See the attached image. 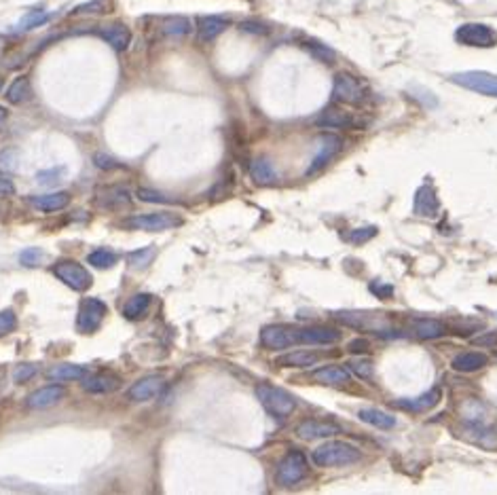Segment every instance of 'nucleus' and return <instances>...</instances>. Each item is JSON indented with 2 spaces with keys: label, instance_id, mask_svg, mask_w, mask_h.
<instances>
[{
  "label": "nucleus",
  "instance_id": "393cba45",
  "mask_svg": "<svg viewBox=\"0 0 497 495\" xmlns=\"http://www.w3.org/2000/svg\"><path fill=\"white\" fill-rule=\"evenodd\" d=\"M227 26H229V22L225 17H218V15L201 17L199 24H197V38L201 43H209V40H214L218 34H223Z\"/></svg>",
  "mask_w": 497,
  "mask_h": 495
},
{
  "label": "nucleus",
  "instance_id": "4be33fe9",
  "mask_svg": "<svg viewBox=\"0 0 497 495\" xmlns=\"http://www.w3.org/2000/svg\"><path fill=\"white\" fill-rule=\"evenodd\" d=\"M30 203L40 212H59L70 205V193L59 191V193H47V195H32Z\"/></svg>",
  "mask_w": 497,
  "mask_h": 495
},
{
  "label": "nucleus",
  "instance_id": "dca6fc26",
  "mask_svg": "<svg viewBox=\"0 0 497 495\" xmlns=\"http://www.w3.org/2000/svg\"><path fill=\"white\" fill-rule=\"evenodd\" d=\"M341 434V428L332 421H320V419H305L297 426V436L303 441H316V438H328Z\"/></svg>",
  "mask_w": 497,
  "mask_h": 495
},
{
  "label": "nucleus",
  "instance_id": "9b49d317",
  "mask_svg": "<svg viewBox=\"0 0 497 495\" xmlns=\"http://www.w3.org/2000/svg\"><path fill=\"white\" fill-rule=\"evenodd\" d=\"M260 345L271 351H281L295 343V328L283 324H269L260 330Z\"/></svg>",
  "mask_w": 497,
  "mask_h": 495
},
{
  "label": "nucleus",
  "instance_id": "09e8293b",
  "mask_svg": "<svg viewBox=\"0 0 497 495\" xmlns=\"http://www.w3.org/2000/svg\"><path fill=\"white\" fill-rule=\"evenodd\" d=\"M244 32H252V34H267L269 30L262 26V24H258V22H242V26H239Z\"/></svg>",
  "mask_w": 497,
  "mask_h": 495
},
{
  "label": "nucleus",
  "instance_id": "72a5a7b5",
  "mask_svg": "<svg viewBox=\"0 0 497 495\" xmlns=\"http://www.w3.org/2000/svg\"><path fill=\"white\" fill-rule=\"evenodd\" d=\"M157 254V248L155 246H147V248H140V250H133L127 254V263L131 269H144L153 263Z\"/></svg>",
  "mask_w": 497,
  "mask_h": 495
},
{
  "label": "nucleus",
  "instance_id": "6e6552de",
  "mask_svg": "<svg viewBox=\"0 0 497 495\" xmlns=\"http://www.w3.org/2000/svg\"><path fill=\"white\" fill-rule=\"evenodd\" d=\"M455 38H457V43L466 45V47L491 49L497 45V34L487 24H461L455 32Z\"/></svg>",
  "mask_w": 497,
  "mask_h": 495
},
{
  "label": "nucleus",
  "instance_id": "79ce46f5",
  "mask_svg": "<svg viewBox=\"0 0 497 495\" xmlns=\"http://www.w3.org/2000/svg\"><path fill=\"white\" fill-rule=\"evenodd\" d=\"M410 94H413V98H415V100H419L423 106H428V108H430V106L434 108V106L438 104V100L434 98V94H432V91H428L425 87H419V85H415V87H410Z\"/></svg>",
  "mask_w": 497,
  "mask_h": 495
},
{
  "label": "nucleus",
  "instance_id": "7ed1b4c3",
  "mask_svg": "<svg viewBox=\"0 0 497 495\" xmlns=\"http://www.w3.org/2000/svg\"><path fill=\"white\" fill-rule=\"evenodd\" d=\"M125 229L131 231H149V233H159V231H170L176 227H182V219L172 214V212H153V214H133L123 221Z\"/></svg>",
  "mask_w": 497,
  "mask_h": 495
},
{
  "label": "nucleus",
  "instance_id": "f03ea898",
  "mask_svg": "<svg viewBox=\"0 0 497 495\" xmlns=\"http://www.w3.org/2000/svg\"><path fill=\"white\" fill-rule=\"evenodd\" d=\"M256 398L260 400L265 411L269 415H273L275 419L288 417L297 408V398L292 394H288L286 390H281V387L269 385V383H260L256 387Z\"/></svg>",
  "mask_w": 497,
  "mask_h": 495
},
{
  "label": "nucleus",
  "instance_id": "2f4dec72",
  "mask_svg": "<svg viewBox=\"0 0 497 495\" xmlns=\"http://www.w3.org/2000/svg\"><path fill=\"white\" fill-rule=\"evenodd\" d=\"M32 98V85L28 77H17L7 89V100L11 104H24Z\"/></svg>",
  "mask_w": 497,
  "mask_h": 495
},
{
  "label": "nucleus",
  "instance_id": "b1692460",
  "mask_svg": "<svg viewBox=\"0 0 497 495\" xmlns=\"http://www.w3.org/2000/svg\"><path fill=\"white\" fill-rule=\"evenodd\" d=\"M87 375H89V371L85 367H79V364H57V367H51L47 371V379H51L55 383L83 381Z\"/></svg>",
  "mask_w": 497,
  "mask_h": 495
},
{
  "label": "nucleus",
  "instance_id": "a18cd8bd",
  "mask_svg": "<svg viewBox=\"0 0 497 495\" xmlns=\"http://www.w3.org/2000/svg\"><path fill=\"white\" fill-rule=\"evenodd\" d=\"M94 163H96V168H100V170H119V168H123L117 159H112V157H108V155H104V153H96Z\"/></svg>",
  "mask_w": 497,
  "mask_h": 495
},
{
  "label": "nucleus",
  "instance_id": "bb28decb",
  "mask_svg": "<svg viewBox=\"0 0 497 495\" xmlns=\"http://www.w3.org/2000/svg\"><path fill=\"white\" fill-rule=\"evenodd\" d=\"M320 360L318 353L311 351H290V353H283L275 360L277 367H286V369H307V367H316Z\"/></svg>",
  "mask_w": 497,
  "mask_h": 495
},
{
  "label": "nucleus",
  "instance_id": "ddd939ff",
  "mask_svg": "<svg viewBox=\"0 0 497 495\" xmlns=\"http://www.w3.org/2000/svg\"><path fill=\"white\" fill-rule=\"evenodd\" d=\"M343 149V140L339 135H332V133H324L320 138V147H318V155L313 157L311 165L307 168V176L311 174H318L324 165H328Z\"/></svg>",
  "mask_w": 497,
  "mask_h": 495
},
{
  "label": "nucleus",
  "instance_id": "1a4fd4ad",
  "mask_svg": "<svg viewBox=\"0 0 497 495\" xmlns=\"http://www.w3.org/2000/svg\"><path fill=\"white\" fill-rule=\"evenodd\" d=\"M106 313H108V307H106L104 301H100V299H85L81 309H79V318H77L79 332H83V334L96 332L102 326Z\"/></svg>",
  "mask_w": 497,
  "mask_h": 495
},
{
  "label": "nucleus",
  "instance_id": "39448f33",
  "mask_svg": "<svg viewBox=\"0 0 497 495\" xmlns=\"http://www.w3.org/2000/svg\"><path fill=\"white\" fill-rule=\"evenodd\" d=\"M51 271L59 281H64V284L68 288H73L75 293H85L94 284L91 273L77 260H59L53 265Z\"/></svg>",
  "mask_w": 497,
  "mask_h": 495
},
{
  "label": "nucleus",
  "instance_id": "37998d69",
  "mask_svg": "<svg viewBox=\"0 0 497 495\" xmlns=\"http://www.w3.org/2000/svg\"><path fill=\"white\" fill-rule=\"evenodd\" d=\"M38 373V369H36V364H22V367H17L15 369V373H13V381L17 383V385H22V383H28L34 375Z\"/></svg>",
  "mask_w": 497,
  "mask_h": 495
},
{
  "label": "nucleus",
  "instance_id": "7c9ffc66",
  "mask_svg": "<svg viewBox=\"0 0 497 495\" xmlns=\"http://www.w3.org/2000/svg\"><path fill=\"white\" fill-rule=\"evenodd\" d=\"M415 334L421 339H438L447 334V326L440 320H430V318H419L413 322Z\"/></svg>",
  "mask_w": 497,
  "mask_h": 495
},
{
  "label": "nucleus",
  "instance_id": "0eeeda50",
  "mask_svg": "<svg viewBox=\"0 0 497 495\" xmlns=\"http://www.w3.org/2000/svg\"><path fill=\"white\" fill-rule=\"evenodd\" d=\"M332 98H334V102H341V104H347V106H360L366 98V91H364L362 83L356 77L341 73V75L334 77Z\"/></svg>",
  "mask_w": 497,
  "mask_h": 495
},
{
  "label": "nucleus",
  "instance_id": "a19ab883",
  "mask_svg": "<svg viewBox=\"0 0 497 495\" xmlns=\"http://www.w3.org/2000/svg\"><path fill=\"white\" fill-rule=\"evenodd\" d=\"M43 258H45V254H43L40 248H26V250L20 254V260H22V265H26V267H38Z\"/></svg>",
  "mask_w": 497,
  "mask_h": 495
},
{
  "label": "nucleus",
  "instance_id": "c9c22d12",
  "mask_svg": "<svg viewBox=\"0 0 497 495\" xmlns=\"http://www.w3.org/2000/svg\"><path fill=\"white\" fill-rule=\"evenodd\" d=\"M49 13L47 11H30L24 15V20L20 22V30H32V28H40L43 24L49 22Z\"/></svg>",
  "mask_w": 497,
  "mask_h": 495
},
{
  "label": "nucleus",
  "instance_id": "9d476101",
  "mask_svg": "<svg viewBox=\"0 0 497 495\" xmlns=\"http://www.w3.org/2000/svg\"><path fill=\"white\" fill-rule=\"evenodd\" d=\"M316 125L318 127H328V129H362L364 121L353 112L330 106L316 119Z\"/></svg>",
  "mask_w": 497,
  "mask_h": 495
},
{
  "label": "nucleus",
  "instance_id": "5fc2aeb1",
  "mask_svg": "<svg viewBox=\"0 0 497 495\" xmlns=\"http://www.w3.org/2000/svg\"><path fill=\"white\" fill-rule=\"evenodd\" d=\"M61 172H64V170H59V172H57V170H51V172H40L36 178H38V182H40V184H51V182H53V178H55V176H59Z\"/></svg>",
  "mask_w": 497,
  "mask_h": 495
},
{
  "label": "nucleus",
  "instance_id": "cd10ccee",
  "mask_svg": "<svg viewBox=\"0 0 497 495\" xmlns=\"http://www.w3.org/2000/svg\"><path fill=\"white\" fill-rule=\"evenodd\" d=\"M250 176L256 184H275L279 180L277 170L273 168V163L267 157H260L256 161H252L250 165Z\"/></svg>",
  "mask_w": 497,
  "mask_h": 495
},
{
  "label": "nucleus",
  "instance_id": "473e14b6",
  "mask_svg": "<svg viewBox=\"0 0 497 495\" xmlns=\"http://www.w3.org/2000/svg\"><path fill=\"white\" fill-rule=\"evenodd\" d=\"M161 32L165 36H184V34L191 32V22L186 17H180V15L165 17L161 22Z\"/></svg>",
  "mask_w": 497,
  "mask_h": 495
},
{
  "label": "nucleus",
  "instance_id": "49530a36",
  "mask_svg": "<svg viewBox=\"0 0 497 495\" xmlns=\"http://www.w3.org/2000/svg\"><path fill=\"white\" fill-rule=\"evenodd\" d=\"M309 51H311V53H313L318 59H322L324 64H332V59H334V51H332V49H328V47H322V45H316V43H311Z\"/></svg>",
  "mask_w": 497,
  "mask_h": 495
},
{
  "label": "nucleus",
  "instance_id": "8fccbe9b",
  "mask_svg": "<svg viewBox=\"0 0 497 495\" xmlns=\"http://www.w3.org/2000/svg\"><path fill=\"white\" fill-rule=\"evenodd\" d=\"M13 155H15V151H9V153L0 155V172H13L15 170V163L11 161Z\"/></svg>",
  "mask_w": 497,
  "mask_h": 495
},
{
  "label": "nucleus",
  "instance_id": "aec40b11",
  "mask_svg": "<svg viewBox=\"0 0 497 495\" xmlns=\"http://www.w3.org/2000/svg\"><path fill=\"white\" fill-rule=\"evenodd\" d=\"M440 400H443V392H440L438 387H434V390H430V392L421 394L419 398H413V400H398V402H394V406H398V408H402V411L423 413V411L434 408Z\"/></svg>",
  "mask_w": 497,
  "mask_h": 495
},
{
  "label": "nucleus",
  "instance_id": "603ef678",
  "mask_svg": "<svg viewBox=\"0 0 497 495\" xmlns=\"http://www.w3.org/2000/svg\"><path fill=\"white\" fill-rule=\"evenodd\" d=\"M371 290L379 297V299H390L392 295H394V288L392 286H377V284H371Z\"/></svg>",
  "mask_w": 497,
  "mask_h": 495
},
{
  "label": "nucleus",
  "instance_id": "de8ad7c7",
  "mask_svg": "<svg viewBox=\"0 0 497 495\" xmlns=\"http://www.w3.org/2000/svg\"><path fill=\"white\" fill-rule=\"evenodd\" d=\"M474 345H480V347H495L497 345V332H484L480 337L474 339Z\"/></svg>",
  "mask_w": 497,
  "mask_h": 495
},
{
  "label": "nucleus",
  "instance_id": "f257e3e1",
  "mask_svg": "<svg viewBox=\"0 0 497 495\" xmlns=\"http://www.w3.org/2000/svg\"><path fill=\"white\" fill-rule=\"evenodd\" d=\"M313 464L320 468H332V466H349L362 459V451L343 441H328L322 447L313 451Z\"/></svg>",
  "mask_w": 497,
  "mask_h": 495
},
{
  "label": "nucleus",
  "instance_id": "4d7b16f0",
  "mask_svg": "<svg viewBox=\"0 0 497 495\" xmlns=\"http://www.w3.org/2000/svg\"><path fill=\"white\" fill-rule=\"evenodd\" d=\"M0 89H3V81H0Z\"/></svg>",
  "mask_w": 497,
  "mask_h": 495
},
{
  "label": "nucleus",
  "instance_id": "4c0bfd02",
  "mask_svg": "<svg viewBox=\"0 0 497 495\" xmlns=\"http://www.w3.org/2000/svg\"><path fill=\"white\" fill-rule=\"evenodd\" d=\"M375 235H377V227H362V229L349 231L347 233V242H351V244H366Z\"/></svg>",
  "mask_w": 497,
  "mask_h": 495
},
{
  "label": "nucleus",
  "instance_id": "f704fd0d",
  "mask_svg": "<svg viewBox=\"0 0 497 495\" xmlns=\"http://www.w3.org/2000/svg\"><path fill=\"white\" fill-rule=\"evenodd\" d=\"M87 263L98 267V269H110V267L117 265V254L106 250V248H98L87 256Z\"/></svg>",
  "mask_w": 497,
  "mask_h": 495
},
{
  "label": "nucleus",
  "instance_id": "5701e85b",
  "mask_svg": "<svg viewBox=\"0 0 497 495\" xmlns=\"http://www.w3.org/2000/svg\"><path fill=\"white\" fill-rule=\"evenodd\" d=\"M98 34L114 49V51H125L131 43V32L127 26L123 24H114V26H106V28H100Z\"/></svg>",
  "mask_w": 497,
  "mask_h": 495
},
{
  "label": "nucleus",
  "instance_id": "3c124183",
  "mask_svg": "<svg viewBox=\"0 0 497 495\" xmlns=\"http://www.w3.org/2000/svg\"><path fill=\"white\" fill-rule=\"evenodd\" d=\"M369 349H371V345L366 339H356L349 343V351H353V353H366Z\"/></svg>",
  "mask_w": 497,
  "mask_h": 495
},
{
  "label": "nucleus",
  "instance_id": "c756f323",
  "mask_svg": "<svg viewBox=\"0 0 497 495\" xmlns=\"http://www.w3.org/2000/svg\"><path fill=\"white\" fill-rule=\"evenodd\" d=\"M153 303V297L151 295H133L131 299H127V303L123 305V316L127 320H140L144 318V313L149 311Z\"/></svg>",
  "mask_w": 497,
  "mask_h": 495
},
{
  "label": "nucleus",
  "instance_id": "6e6d98bb",
  "mask_svg": "<svg viewBox=\"0 0 497 495\" xmlns=\"http://www.w3.org/2000/svg\"><path fill=\"white\" fill-rule=\"evenodd\" d=\"M5 119H7V108H5V106H0V125L5 123Z\"/></svg>",
  "mask_w": 497,
  "mask_h": 495
},
{
  "label": "nucleus",
  "instance_id": "412c9836",
  "mask_svg": "<svg viewBox=\"0 0 497 495\" xmlns=\"http://www.w3.org/2000/svg\"><path fill=\"white\" fill-rule=\"evenodd\" d=\"M311 377L322 385H347L351 381V371L339 364H330V367H322L313 371Z\"/></svg>",
  "mask_w": 497,
  "mask_h": 495
},
{
  "label": "nucleus",
  "instance_id": "58836bf2",
  "mask_svg": "<svg viewBox=\"0 0 497 495\" xmlns=\"http://www.w3.org/2000/svg\"><path fill=\"white\" fill-rule=\"evenodd\" d=\"M17 328V316L13 309H5L0 311V337H5L9 332H13Z\"/></svg>",
  "mask_w": 497,
  "mask_h": 495
},
{
  "label": "nucleus",
  "instance_id": "a878e982",
  "mask_svg": "<svg viewBox=\"0 0 497 495\" xmlns=\"http://www.w3.org/2000/svg\"><path fill=\"white\" fill-rule=\"evenodd\" d=\"M487 364H489V358L484 356V353H478V351L457 353V356L453 358V362H451V367L457 373H474V371H480Z\"/></svg>",
  "mask_w": 497,
  "mask_h": 495
},
{
  "label": "nucleus",
  "instance_id": "2eb2a0df",
  "mask_svg": "<svg viewBox=\"0 0 497 495\" xmlns=\"http://www.w3.org/2000/svg\"><path fill=\"white\" fill-rule=\"evenodd\" d=\"M413 209L417 216H423V219H434L438 216L440 212V201L436 197V191L430 186V184H423L417 189L415 193V201H413Z\"/></svg>",
  "mask_w": 497,
  "mask_h": 495
},
{
  "label": "nucleus",
  "instance_id": "864d4df0",
  "mask_svg": "<svg viewBox=\"0 0 497 495\" xmlns=\"http://www.w3.org/2000/svg\"><path fill=\"white\" fill-rule=\"evenodd\" d=\"M15 193V184L9 178H0V197H9Z\"/></svg>",
  "mask_w": 497,
  "mask_h": 495
},
{
  "label": "nucleus",
  "instance_id": "c85d7f7f",
  "mask_svg": "<svg viewBox=\"0 0 497 495\" xmlns=\"http://www.w3.org/2000/svg\"><path fill=\"white\" fill-rule=\"evenodd\" d=\"M358 417L369 423V426H375L379 430H392L396 428V417L385 413V411H379V408H360Z\"/></svg>",
  "mask_w": 497,
  "mask_h": 495
},
{
  "label": "nucleus",
  "instance_id": "e433bc0d",
  "mask_svg": "<svg viewBox=\"0 0 497 495\" xmlns=\"http://www.w3.org/2000/svg\"><path fill=\"white\" fill-rule=\"evenodd\" d=\"M135 195L140 201H147V203H176V199H170L163 193H157L153 189H138Z\"/></svg>",
  "mask_w": 497,
  "mask_h": 495
},
{
  "label": "nucleus",
  "instance_id": "6ab92c4d",
  "mask_svg": "<svg viewBox=\"0 0 497 495\" xmlns=\"http://www.w3.org/2000/svg\"><path fill=\"white\" fill-rule=\"evenodd\" d=\"M121 385V379L112 373H89L83 379V390L89 394H108Z\"/></svg>",
  "mask_w": 497,
  "mask_h": 495
},
{
  "label": "nucleus",
  "instance_id": "ea45409f",
  "mask_svg": "<svg viewBox=\"0 0 497 495\" xmlns=\"http://www.w3.org/2000/svg\"><path fill=\"white\" fill-rule=\"evenodd\" d=\"M108 11V0H91L87 5H81L75 9V15H89V13H106Z\"/></svg>",
  "mask_w": 497,
  "mask_h": 495
},
{
  "label": "nucleus",
  "instance_id": "4468645a",
  "mask_svg": "<svg viewBox=\"0 0 497 495\" xmlns=\"http://www.w3.org/2000/svg\"><path fill=\"white\" fill-rule=\"evenodd\" d=\"M163 385H165V381L159 375L142 377L127 390V398L133 400V402H149V400H153L155 396L161 394Z\"/></svg>",
  "mask_w": 497,
  "mask_h": 495
},
{
  "label": "nucleus",
  "instance_id": "20e7f679",
  "mask_svg": "<svg viewBox=\"0 0 497 495\" xmlns=\"http://www.w3.org/2000/svg\"><path fill=\"white\" fill-rule=\"evenodd\" d=\"M309 474V464H307V457L301 453V451H290L286 457H283L279 464H277V470H275V482L279 487H295L299 485L305 476Z\"/></svg>",
  "mask_w": 497,
  "mask_h": 495
},
{
  "label": "nucleus",
  "instance_id": "a211bd4d",
  "mask_svg": "<svg viewBox=\"0 0 497 495\" xmlns=\"http://www.w3.org/2000/svg\"><path fill=\"white\" fill-rule=\"evenodd\" d=\"M131 197L125 186H104L96 193V203L104 209H119L123 205H129Z\"/></svg>",
  "mask_w": 497,
  "mask_h": 495
},
{
  "label": "nucleus",
  "instance_id": "f3484780",
  "mask_svg": "<svg viewBox=\"0 0 497 495\" xmlns=\"http://www.w3.org/2000/svg\"><path fill=\"white\" fill-rule=\"evenodd\" d=\"M64 396H66V390H64L61 385H45V387L32 392V394L26 398V408H30V411H43V408H49V406L57 404Z\"/></svg>",
  "mask_w": 497,
  "mask_h": 495
},
{
  "label": "nucleus",
  "instance_id": "c03bdc74",
  "mask_svg": "<svg viewBox=\"0 0 497 495\" xmlns=\"http://www.w3.org/2000/svg\"><path fill=\"white\" fill-rule=\"evenodd\" d=\"M349 369L356 373L360 379H371L373 373H375V369H373V364H371L369 360H356V362H351Z\"/></svg>",
  "mask_w": 497,
  "mask_h": 495
},
{
  "label": "nucleus",
  "instance_id": "423d86ee",
  "mask_svg": "<svg viewBox=\"0 0 497 495\" xmlns=\"http://www.w3.org/2000/svg\"><path fill=\"white\" fill-rule=\"evenodd\" d=\"M451 83L476 91L480 96L497 98V77L491 73H482V70H468V73H457L451 77Z\"/></svg>",
  "mask_w": 497,
  "mask_h": 495
},
{
  "label": "nucleus",
  "instance_id": "f8f14e48",
  "mask_svg": "<svg viewBox=\"0 0 497 495\" xmlns=\"http://www.w3.org/2000/svg\"><path fill=\"white\" fill-rule=\"evenodd\" d=\"M341 341V330L332 326H309L295 328V343L303 345H332Z\"/></svg>",
  "mask_w": 497,
  "mask_h": 495
}]
</instances>
